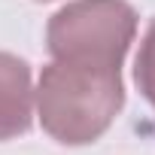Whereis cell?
<instances>
[{
	"label": "cell",
	"instance_id": "3",
	"mask_svg": "<svg viewBox=\"0 0 155 155\" xmlns=\"http://www.w3.org/2000/svg\"><path fill=\"white\" fill-rule=\"evenodd\" d=\"M31 70L21 58L0 52V140L25 134L31 125Z\"/></svg>",
	"mask_w": 155,
	"mask_h": 155
},
{
	"label": "cell",
	"instance_id": "1",
	"mask_svg": "<svg viewBox=\"0 0 155 155\" xmlns=\"http://www.w3.org/2000/svg\"><path fill=\"white\" fill-rule=\"evenodd\" d=\"M119 70L76 61H55L43 70L37 88V110L43 128L67 146L97 140L122 110Z\"/></svg>",
	"mask_w": 155,
	"mask_h": 155
},
{
	"label": "cell",
	"instance_id": "2",
	"mask_svg": "<svg viewBox=\"0 0 155 155\" xmlns=\"http://www.w3.org/2000/svg\"><path fill=\"white\" fill-rule=\"evenodd\" d=\"M134 31L137 15L125 0H76L49 21V52L55 61L119 70Z\"/></svg>",
	"mask_w": 155,
	"mask_h": 155
},
{
	"label": "cell",
	"instance_id": "4",
	"mask_svg": "<svg viewBox=\"0 0 155 155\" xmlns=\"http://www.w3.org/2000/svg\"><path fill=\"white\" fill-rule=\"evenodd\" d=\"M137 85L143 91V97L155 107V21L149 25L146 37H143V46H140V55H137Z\"/></svg>",
	"mask_w": 155,
	"mask_h": 155
}]
</instances>
